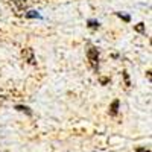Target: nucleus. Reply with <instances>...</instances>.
<instances>
[{
  "instance_id": "nucleus-1",
  "label": "nucleus",
  "mask_w": 152,
  "mask_h": 152,
  "mask_svg": "<svg viewBox=\"0 0 152 152\" xmlns=\"http://www.w3.org/2000/svg\"><path fill=\"white\" fill-rule=\"evenodd\" d=\"M87 59H88V62H90L91 69L97 73V70H99V50L96 47H88V50H87Z\"/></svg>"
},
{
  "instance_id": "nucleus-2",
  "label": "nucleus",
  "mask_w": 152,
  "mask_h": 152,
  "mask_svg": "<svg viewBox=\"0 0 152 152\" xmlns=\"http://www.w3.org/2000/svg\"><path fill=\"white\" fill-rule=\"evenodd\" d=\"M21 56H23V59L26 61L28 64H31V66H35V64H37L35 52H34L32 47H24V49L21 50Z\"/></svg>"
},
{
  "instance_id": "nucleus-3",
  "label": "nucleus",
  "mask_w": 152,
  "mask_h": 152,
  "mask_svg": "<svg viewBox=\"0 0 152 152\" xmlns=\"http://www.w3.org/2000/svg\"><path fill=\"white\" fill-rule=\"evenodd\" d=\"M119 107H120V100L119 99H114L113 102H111V105H110V116H113V117H116L117 114H119Z\"/></svg>"
},
{
  "instance_id": "nucleus-4",
  "label": "nucleus",
  "mask_w": 152,
  "mask_h": 152,
  "mask_svg": "<svg viewBox=\"0 0 152 152\" xmlns=\"http://www.w3.org/2000/svg\"><path fill=\"white\" fill-rule=\"evenodd\" d=\"M11 5L15 8V11H17V12L24 11V9H26V6H28L26 0H11Z\"/></svg>"
},
{
  "instance_id": "nucleus-5",
  "label": "nucleus",
  "mask_w": 152,
  "mask_h": 152,
  "mask_svg": "<svg viewBox=\"0 0 152 152\" xmlns=\"http://www.w3.org/2000/svg\"><path fill=\"white\" fill-rule=\"evenodd\" d=\"M87 28H88V29L96 31V29H99V28H100V23H99L97 20H94V18H88V20H87Z\"/></svg>"
},
{
  "instance_id": "nucleus-6",
  "label": "nucleus",
  "mask_w": 152,
  "mask_h": 152,
  "mask_svg": "<svg viewBox=\"0 0 152 152\" xmlns=\"http://www.w3.org/2000/svg\"><path fill=\"white\" fill-rule=\"evenodd\" d=\"M24 17H26V18H43L40 12H38V11H35V9H31V11H28L26 14H24Z\"/></svg>"
},
{
  "instance_id": "nucleus-7",
  "label": "nucleus",
  "mask_w": 152,
  "mask_h": 152,
  "mask_svg": "<svg viewBox=\"0 0 152 152\" xmlns=\"http://www.w3.org/2000/svg\"><path fill=\"white\" fill-rule=\"evenodd\" d=\"M15 110L17 111H20V113H26L28 116H32V110L29 108V107H26V105H15Z\"/></svg>"
},
{
  "instance_id": "nucleus-8",
  "label": "nucleus",
  "mask_w": 152,
  "mask_h": 152,
  "mask_svg": "<svg viewBox=\"0 0 152 152\" xmlns=\"http://www.w3.org/2000/svg\"><path fill=\"white\" fill-rule=\"evenodd\" d=\"M116 15H117L119 18H122L125 23H129V21H131V15H129V14H125V12H116Z\"/></svg>"
},
{
  "instance_id": "nucleus-9",
  "label": "nucleus",
  "mask_w": 152,
  "mask_h": 152,
  "mask_svg": "<svg viewBox=\"0 0 152 152\" xmlns=\"http://www.w3.org/2000/svg\"><path fill=\"white\" fill-rule=\"evenodd\" d=\"M122 76H123V81H125L126 88H129V87H131V79H129V75H128V72L123 70V72H122Z\"/></svg>"
},
{
  "instance_id": "nucleus-10",
  "label": "nucleus",
  "mask_w": 152,
  "mask_h": 152,
  "mask_svg": "<svg viewBox=\"0 0 152 152\" xmlns=\"http://www.w3.org/2000/svg\"><path fill=\"white\" fill-rule=\"evenodd\" d=\"M134 31L138 32V34H145V23H138V24H135Z\"/></svg>"
},
{
  "instance_id": "nucleus-11",
  "label": "nucleus",
  "mask_w": 152,
  "mask_h": 152,
  "mask_svg": "<svg viewBox=\"0 0 152 152\" xmlns=\"http://www.w3.org/2000/svg\"><path fill=\"white\" fill-rule=\"evenodd\" d=\"M99 81H100V84H102V85H107L110 82V78H100Z\"/></svg>"
},
{
  "instance_id": "nucleus-12",
  "label": "nucleus",
  "mask_w": 152,
  "mask_h": 152,
  "mask_svg": "<svg viewBox=\"0 0 152 152\" xmlns=\"http://www.w3.org/2000/svg\"><path fill=\"white\" fill-rule=\"evenodd\" d=\"M135 152H151V151L149 149H145V148H137Z\"/></svg>"
}]
</instances>
